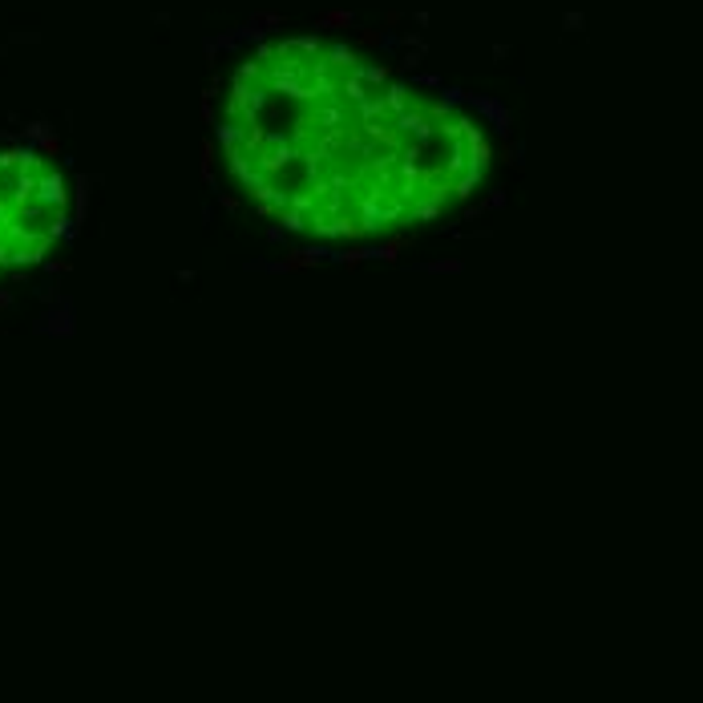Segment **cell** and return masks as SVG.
Instances as JSON below:
<instances>
[{"mask_svg": "<svg viewBox=\"0 0 703 703\" xmlns=\"http://www.w3.org/2000/svg\"><path fill=\"white\" fill-rule=\"evenodd\" d=\"M235 190L308 243H376L465 211L497 162L477 101L352 41L271 33L214 89Z\"/></svg>", "mask_w": 703, "mask_h": 703, "instance_id": "obj_1", "label": "cell"}, {"mask_svg": "<svg viewBox=\"0 0 703 703\" xmlns=\"http://www.w3.org/2000/svg\"><path fill=\"white\" fill-rule=\"evenodd\" d=\"M73 223V186L37 146H0V279L49 255Z\"/></svg>", "mask_w": 703, "mask_h": 703, "instance_id": "obj_2", "label": "cell"}]
</instances>
